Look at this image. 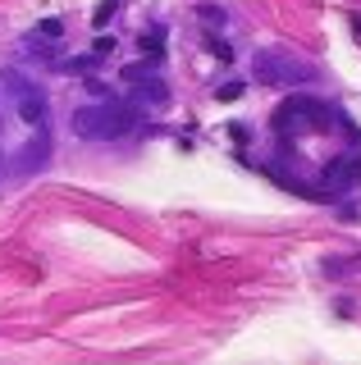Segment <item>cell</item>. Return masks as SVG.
I'll return each mask as SVG.
<instances>
[{"label": "cell", "mask_w": 361, "mask_h": 365, "mask_svg": "<svg viewBox=\"0 0 361 365\" xmlns=\"http://www.w3.org/2000/svg\"><path fill=\"white\" fill-rule=\"evenodd\" d=\"M357 174H361V155L347 151V155H338V160H330V165H325L320 182H325V192H347V187L357 182Z\"/></svg>", "instance_id": "cell-4"}, {"label": "cell", "mask_w": 361, "mask_h": 365, "mask_svg": "<svg viewBox=\"0 0 361 365\" xmlns=\"http://www.w3.org/2000/svg\"><path fill=\"white\" fill-rule=\"evenodd\" d=\"M5 87H9V96H14V106H19V114H24L28 123H46L51 101H46V91H41L37 83H28V73L5 68Z\"/></svg>", "instance_id": "cell-3"}, {"label": "cell", "mask_w": 361, "mask_h": 365, "mask_svg": "<svg viewBox=\"0 0 361 365\" xmlns=\"http://www.w3.org/2000/svg\"><path fill=\"white\" fill-rule=\"evenodd\" d=\"M151 68H156V64H146V60H142V64H128V68H123V83H138V78H151Z\"/></svg>", "instance_id": "cell-10"}, {"label": "cell", "mask_w": 361, "mask_h": 365, "mask_svg": "<svg viewBox=\"0 0 361 365\" xmlns=\"http://www.w3.org/2000/svg\"><path fill=\"white\" fill-rule=\"evenodd\" d=\"M252 73L261 78V83H311V64H302V60H293V55L284 51H261L252 60Z\"/></svg>", "instance_id": "cell-2"}, {"label": "cell", "mask_w": 361, "mask_h": 365, "mask_svg": "<svg viewBox=\"0 0 361 365\" xmlns=\"http://www.w3.org/2000/svg\"><path fill=\"white\" fill-rule=\"evenodd\" d=\"M133 87H138V106H151V110H161V106H169V87L161 83V78H138V83H133Z\"/></svg>", "instance_id": "cell-6"}, {"label": "cell", "mask_w": 361, "mask_h": 365, "mask_svg": "<svg viewBox=\"0 0 361 365\" xmlns=\"http://www.w3.org/2000/svg\"><path fill=\"white\" fill-rule=\"evenodd\" d=\"M325 274H330V279H343V274H361V256H352V260H325Z\"/></svg>", "instance_id": "cell-8"}, {"label": "cell", "mask_w": 361, "mask_h": 365, "mask_svg": "<svg viewBox=\"0 0 361 365\" xmlns=\"http://www.w3.org/2000/svg\"><path fill=\"white\" fill-rule=\"evenodd\" d=\"M46 160H51V137H46V133H37V137H32V142L24 146V151H19L14 174H37V169L46 165Z\"/></svg>", "instance_id": "cell-5"}, {"label": "cell", "mask_w": 361, "mask_h": 365, "mask_svg": "<svg viewBox=\"0 0 361 365\" xmlns=\"http://www.w3.org/2000/svg\"><path fill=\"white\" fill-rule=\"evenodd\" d=\"M243 91H247V83H224V87L215 91V96H220V101H238Z\"/></svg>", "instance_id": "cell-11"}, {"label": "cell", "mask_w": 361, "mask_h": 365, "mask_svg": "<svg viewBox=\"0 0 361 365\" xmlns=\"http://www.w3.org/2000/svg\"><path fill=\"white\" fill-rule=\"evenodd\" d=\"M197 14H201V19H206V23H224V9H215V5H201V9H197Z\"/></svg>", "instance_id": "cell-13"}, {"label": "cell", "mask_w": 361, "mask_h": 365, "mask_svg": "<svg viewBox=\"0 0 361 365\" xmlns=\"http://www.w3.org/2000/svg\"><path fill=\"white\" fill-rule=\"evenodd\" d=\"M138 123V106H123V101H96V106L73 110V133L83 142H115L128 137Z\"/></svg>", "instance_id": "cell-1"}, {"label": "cell", "mask_w": 361, "mask_h": 365, "mask_svg": "<svg viewBox=\"0 0 361 365\" xmlns=\"http://www.w3.org/2000/svg\"><path fill=\"white\" fill-rule=\"evenodd\" d=\"M92 64H96V55H78V60H69L64 68H73V73H87V68H92Z\"/></svg>", "instance_id": "cell-12"}, {"label": "cell", "mask_w": 361, "mask_h": 365, "mask_svg": "<svg viewBox=\"0 0 361 365\" xmlns=\"http://www.w3.org/2000/svg\"><path fill=\"white\" fill-rule=\"evenodd\" d=\"M92 51H96V55H110V51H115V37H96Z\"/></svg>", "instance_id": "cell-14"}, {"label": "cell", "mask_w": 361, "mask_h": 365, "mask_svg": "<svg viewBox=\"0 0 361 365\" xmlns=\"http://www.w3.org/2000/svg\"><path fill=\"white\" fill-rule=\"evenodd\" d=\"M37 37L60 41V37H64V23H60V19H41V23H37Z\"/></svg>", "instance_id": "cell-9"}, {"label": "cell", "mask_w": 361, "mask_h": 365, "mask_svg": "<svg viewBox=\"0 0 361 365\" xmlns=\"http://www.w3.org/2000/svg\"><path fill=\"white\" fill-rule=\"evenodd\" d=\"M119 5H123V0H101V5L92 9V28H96V32H106V23L119 14Z\"/></svg>", "instance_id": "cell-7"}]
</instances>
